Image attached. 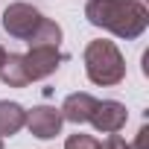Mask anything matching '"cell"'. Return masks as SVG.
Here are the masks:
<instances>
[{
	"label": "cell",
	"mask_w": 149,
	"mask_h": 149,
	"mask_svg": "<svg viewBox=\"0 0 149 149\" xmlns=\"http://www.w3.org/2000/svg\"><path fill=\"white\" fill-rule=\"evenodd\" d=\"M85 18L88 24L126 41L140 38L149 26V9L140 0H88Z\"/></svg>",
	"instance_id": "6da1fadb"
},
{
	"label": "cell",
	"mask_w": 149,
	"mask_h": 149,
	"mask_svg": "<svg viewBox=\"0 0 149 149\" xmlns=\"http://www.w3.org/2000/svg\"><path fill=\"white\" fill-rule=\"evenodd\" d=\"M85 73L94 85H102V88H111V85H120L126 79V58L123 53L117 50L114 41H105V38H97L85 47Z\"/></svg>",
	"instance_id": "7a4b0ae2"
},
{
	"label": "cell",
	"mask_w": 149,
	"mask_h": 149,
	"mask_svg": "<svg viewBox=\"0 0 149 149\" xmlns=\"http://www.w3.org/2000/svg\"><path fill=\"white\" fill-rule=\"evenodd\" d=\"M41 18H44V15H41L35 6H29V3H12V6H6L3 21H0V24H3V29H6L12 38L29 41V38L35 35Z\"/></svg>",
	"instance_id": "3957f363"
},
{
	"label": "cell",
	"mask_w": 149,
	"mask_h": 149,
	"mask_svg": "<svg viewBox=\"0 0 149 149\" xmlns=\"http://www.w3.org/2000/svg\"><path fill=\"white\" fill-rule=\"evenodd\" d=\"M64 61L58 47H29V53H24V70H26V79L38 82L47 79L58 70V64Z\"/></svg>",
	"instance_id": "277c9868"
},
{
	"label": "cell",
	"mask_w": 149,
	"mask_h": 149,
	"mask_svg": "<svg viewBox=\"0 0 149 149\" xmlns=\"http://www.w3.org/2000/svg\"><path fill=\"white\" fill-rule=\"evenodd\" d=\"M126 120H129V111H126L123 102H117V100H102V102H100V100H97V105H94L88 123H91L97 132L111 134V132H123Z\"/></svg>",
	"instance_id": "5b68a950"
},
{
	"label": "cell",
	"mask_w": 149,
	"mask_h": 149,
	"mask_svg": "<svg viewBox=\"0 0 149 149\" xmlns=\"http://www.w3.org/2000/svg\"><path fill=\"white\" fill-rule=\"evenodd\" d=\"M61 123H64L61 111H56V108H50V105H38V108L26 111V129H29L35 137H41V140L56 137V134L61 132Z\"/></svg>",
	"instance_id": "8992f818"
},
{
	"label": "cell",
	"mask_w": 149,
	"mask_h": 149,
	"mask_svg": "<svg viewBox=\"0 0 149 149\" xmlns=\"http://www.w3.org/2000/svg\"><path fill=\"white\" fill-rule=\"evenodd\" d=\"M94 105H97V97H91V94H85V91H76V94H70L64 102H61V117L67 120V123H76V126H82V123H88L91 120V111H94Z\"/></svg>",
	"instance_id": "52a82bcc"
},
{
	"label": "cell",
	"mask_w": 149,
	"mask_h": 149,
	"mask_svg": "<svg viewBox=\"0 0 149 149\" xmlns=\"http://www.w3.org/2000/svg\"><path fill=\"white\" fill-rule=\"evenodd\" d=\"M26 126V108L21 102L0 100V137H12Z\"/></svg>",
	"instance_id": "ba28073f"
},
{
	"label": "cell",
	"mask_w": 149,
	"mask_h": 149,
	"mask_svg": "<svg viewBox=\"0 0 149 149\" xmlns=\"http://www.w3.org/2000/svg\"><path fill=\"white\" fill-rule=\"evenodd\" d=\"M0 79H3L9 88H26V70H24V56L21 53H6L3 64H0Z\"/></svg>",
	"instance_id": "9c48e42d"
},
{
	"label": "cell",
	"mask_w": 149,
	"mask_h": 149,
	"mask_svg": "<svg viewBox=\"0 0 149 149\" xmlns=\"http://www.w3.org/2000/svg\"><path fill=\"white\" fill-rule=\"evenodd\" d=\"M26 44H29V47H58V44H61V26H58L56 21H50V18H41L35 35H32Z\"/></svg>",
	"instance_id": "30bf717a"
},
{
	"label": "cell",
	"mask_w": 149,
	"mask_h": 149,
	"mask_svg": "<svg viewBox=\"0 0 149 149\" xmlns=\"http://www.w3.org/2000/svg\"><path fill=\"white\" fill-rule=\"evenodd\" d=\"M64 149H100V140L91 137V134L76 132V134H70V137L64 140Z\"/></svg>",
	"instance_id": "8fae6325"
},
{
	"label": "cell",
	"mask_w": 149,
	"mask_h": 149,
	"mask_svg": "<svg viewBox=\"0 0 149 149\" xmlns=\"http://www.w3.org/2000/svg\"><path fill=\"white\" fill-rule=\"evenodd\" d=\"M146 143H149V126H140V132H137L134 143H126V149H149Z\"/></svg>",
	"instance_id": "7c38bea8"
},
{
	"label": "cell",
	"mask_w": 149,
	"mask_h": 149,
	"mask_svg": "<svg viewBox=\"0 0 149 149\" xmlns=\"http://www.w3.org/2000/svg\"><path fill=\"white\" fill-rule=\"evenodd\" d=\"M100 149H126V140H123L117 132H111V134H108V137L100 143Z\"/></svg>",
	"instance_id": "4fadbf2b"
},
{
	"label": "cell",
	"mask_w": 149,
	"mask_h": 149,
	"mask_svg": "<svg viewBox=\"0 0 149 149\" xmlns=\"http://www.w3.org/2000/svg\"><path fill=\"white\" fill-rule=\"evenodd\" d=\"M3 58H6V50H3V47H0V64H3Z\"/></svg>",
	"instance_id": "5bb4252c"
},
{
	"label": "cell",
	"mask_w": 149,
	"mask_h": 149,
	"mask_svg": "<svg viewBox=\"0 0 149 149\" xmlns=\"http://www.w3.org/2000/svg\"><path fill=\"white\" fill-rule=\"evenodd\" d=\"M0 149H3V137H0Z\"/></svg>",
	"instance_id": "9a60e30c"
}]
</instances>
